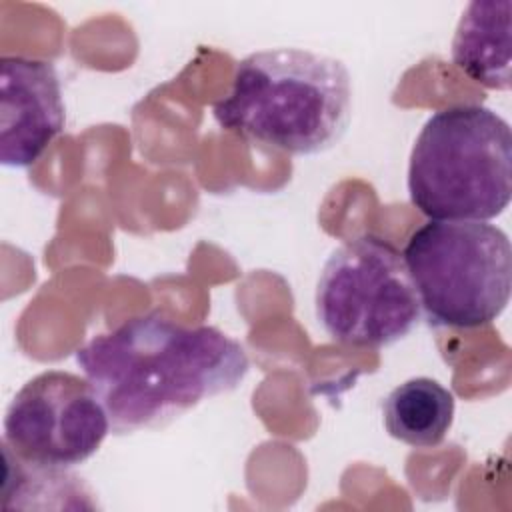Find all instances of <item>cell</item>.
<instances>
[{"label":"cell","instance_id":"1","mask_svg":"<svg viewBox=\"0 0 512 512\" xmlns=\"http://www.w3.org/2000/svg\"><path fill=\"white\" fill-rule=\"evenodd\" d=\"M114 434L164 428L200 402L236 390L250 360L214 326H184L154 310L94 336L74 354Z\"/></svg>","mask_w":512,"mask_h":512},{"label":"cell","instance_id":"2","mask_svg":"<svg viewBox=\"0 0 512 512\" xmlns=\"http://www.w3.org/2000/svg\"><path fill=\"white\" fill-rule=\"evenodd\" d=\"M228 132L314 156L334 148L352 116V78L338 58L302 48L258 50L236 62L232 86L212 106Z\"/></svg>","mask_w":512,"mask_h":512},{"label":"cell","instance_id":"3","mask_svg":"<svg viewBox=\"0 0 512 512\" xmlns=\"http://www.w3.org/2000/svg\"><path fill=\"white\" fill-rule=\"evenodd\" d=\"M406 186L428 220L500 216L512 198L510 124L482 104L436 110L410 150Z\"/></svg>","mask_w":512,"mask_h":512},{"label":"cell","instance_id":"4","mask_svg":"<svg viewBox=\"0 0 512 512\" xmlns=\"http://www.w3.org/2000/svg\"><path fill=\"white\" fill-rule=\"evenodd\" d=\"M420 312L434 328H480L508 306L512 246L508 234L478 220H428L402 250Z\"/></svg>","mask_w":512,"mask_h":512},{"label":"cell","instance_id":"5","mask_svg":"<svg viewBox=\"0 0 512 512\" xmlns=\"http://www.w3.org/2000/svg\"><path fill=\"white\" fill-rule=\"evenodd\" d=\"M314 312L334 342L354 348L392 346L422 316L402 252L378 234L348 238L332 250L316 282Z\"/></svg>","mask_w":512,"mask_h":512},{"label":"cell","instance_id":"6","mask_svg":"<svg viewBox=\"0 0 512 512\" xmlns=\"http://www.w3.org/2000/svg\"><path fill=\"white\" fill-rule=\"evenodd\" d=\"M108 432L106 408L88 378L46 370L10 400L2 448L32 468L66 472L96 454Z\"/></svg>","mask_w":512,"mask_h":512},{"label":"cell","instance_id":"7","mask_svg":"<svg viewBox=\"0 0 512 512\" xmlns=\"http://www.w3.org/2000/svg\"><path fill=\"white\" fill-rule=\"evenodd\" d=\"M60 78L52 62L28 56L0 58V162L28 168L64 132Z\"/></svg>","mask_w":512,"mask_h":512},{"label":"cell","instance_id":"8","mask_svg":"<svg viewBox=\"0 0 512 512\" xmlns=\"http://www.w3.org/2000/svg\"><path fill=\"white\" fill-rule=\"evenodd\" d=\"M510 10L508 0L470 2L452 38L456 68L490 90L510 88Z\"/></svg>","mask_w":512,"mask_h":512},{"label":"cell","instance_id":"9","mask_svg":"<svg viewBox=\"0 0 512 512\" xmlns=\"http://www.w3.org/2000/svg\"><path fill=\"white\" fill-rule=\"evenodd\" d=\"M454 408V394L446 386L418 376L388 392L382 402V420L394 440L412 448H434L450 432Z\"/></svg>","mask_w":512,"mask_h":512}]
</instances>
